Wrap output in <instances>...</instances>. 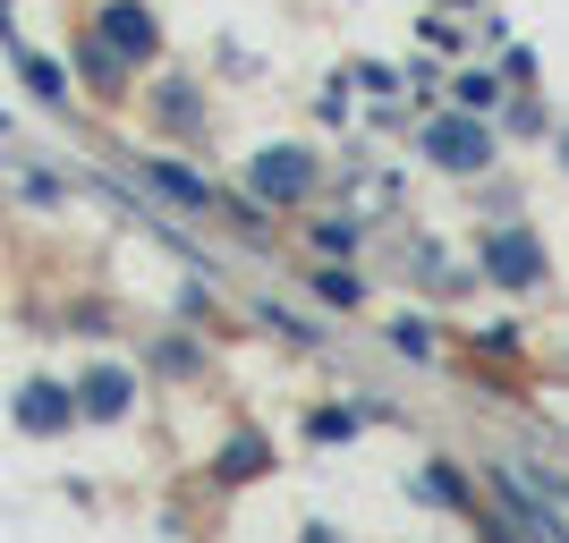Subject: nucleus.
Masks as SVG:
<instances>
[{
	"label": "nucleus",
	"mask_w": 569,
	"mask_h": 543,
	"mask_svg": "<svg viewBox=\"0 0 569 543\" xmlns=\"http://www.w3.org/2000/svg\"><path fill=\"white\" fill-rule=\"evenodd\" d=\"M493 272H501V281H536V238H501Z\"/></svg>",
	"instance_id": "obj_4"
},
{
	"label": "nucleus",
	"mask_w": 569,
	"mask_h": 543,
	"mask_svg": "<svg viewBox=\"0 0 569 543\" xmlns=\"http://www.w3.org/2000/svg\"><path fill=\"white\" fill-rule=\"evenodd\" d=\"M426 153H433L442 170H476L485 153H493V137H485L476 119H442V128H426Z\"/></svg>",
	"instance_id": "obj_1"
},
{
	"label": "nucleus",
	"mask_w": 569,
	"mask_h": 543,
	"mask_svg": "<svg viewBox=\"0 0 569 543\" xmlns=\"http://www.w3.org/2000/svg\"><path fill=\"white\" fill-rule=\"evenodd\" d=\"M86 408H94V416H119V408H128V382H119V374H94V382H86Z\"/></svg>",
	"instance_id": "obj_6"
},
{
	"label": "nucleus",
	"mask_w": 569,
	"mask_h": 543,
	"mask_svg": "<svg viewBox=\"0 0 569 543\" xmlns=\"http://www.w3.org/2000/svg\"><path fill=\"white\" fill-rule=\"evenodd\" d=\"M26 425H60V391H26Z\"/></svg>",
	"instance_id": "obj_7"
},
{
	"label": "nucleus",
	"mask_w": 569,
	"mask_h": 543,
	"mask_svg": "<svg viewBox=\"0 0 569 543\" xmlns=\"http://www.w3.org/2000/svg\"><path fill=\"white\" fill-rule=\"evenodd\" d=\"M256 188H263V204H289V195L315 188V162H307V153H263V162H256Z\"/></svg>",
	"instance_id": "obj_2"
},
{
	"label": "nucleus",
	"mask_w": 569,
	"mask_h": 543,
	"mask_svg": "<svg viewBox=\"0 0 569 543\" xmlns=\"http://www.w3.org/2000/svg\"><path fill=\"white\" fill-rule=\"evenodd\" d=\"M144 179H153V188H170V204H204V188H196L188 170H170V162H144Z\"/></svg>",
	"instance_id": "obj_5"
},
{
	"label": "nucleus",
	"mask_w": 569,
	"mask_h": 543,
	"mask_svg": "<svg viewBox=\"0 0 569 543\" xmlns=\"http://www.w3.org/2000/svg\"><path fill=\"white\" fill-rule=\"evenodd\" d=\"M102 34H111L119 51H153V18H144V9H128V0H119V9H102Z\"/></svg>",
	"instance_id": "obj_3"
},
{
	"label": "nucleus",
	"mask_w": 569,
	"mask_h": 543,
	"mask_svg": "<svg viewBox=\"0 0 569 543\" xmlns=\"http://www.w3.org/2000/svg\"><path fill=\"white\" fill-rule=\"evenodd\" d=\"M0 9H9V0H0Z\"/></svg>",
	"instance_id": "obj_9"
},
{
	"label": "nucleus",
	"mask_w": 569,
	"mask_h": 543,
	"mask_svg": "<svg viewBox=\"0 0 569 543\" xmlns=\"http://www.w3.org/2000/svg\"><path fill=\"white\" fill-rule=\"evenodd\" d=\"M561 162H569V144H561Z\"/></svg>",
	"instance_id": "obj_8"
}]
</instances>
